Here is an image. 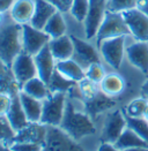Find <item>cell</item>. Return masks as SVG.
Returning a JSON list of instances; mask_svg holds the SVG:
<instances>
[{
  "instance_id": "1",
  "label": "cell",
  "mask_w": 148,
  "mask_h": 151,
  "mask_svg": "<svg viewBox=\"0 0 148 151\" xmlns=\"http://www.w3.org/2000/svg\"><path fill=\"white\" fill-rule=\"evenodd\" d=\"M23 52L22 46V25L11 22H4L0 27V60L9 68L14 59Z\"/></svg>"
},
{
  "instance_id": "2",
  "label": "cell",
  "mask_w": 148,
  "mask_h": 151,
  "mask_svg": "<svg viewBox=\"0 0 148 151\" xmlns=\"http://www.w3.org/2000/svg\"><path fill=\"white\" fill-rule=\"evenodd\" d=\"M59 127L76 141L86 136H90L96 132V128L90 115L78 111L73 104L68 101L66 104L64 119Z\"/></svg>"
},
{
  "instance_id": "3",
  "label": "cell",
  "mask_w": 148,
  "mask_h": 151,
  "mask_svg": "<svg viewBox=\"0 0 148 151\" xmlns=\"http://www.w3.org/2000/svg\"><path fill=\"white\" fill-rule=\"evenodd\" d=\"M127 37L128 36L110 38V39L102 40L99 44L101 58L115 70H118L122 67L124 59L126 58Z\"/></svg>"
},
{
  "instance_id": "4",
  "label": "cell",
  "mask_w": 148,
  "mask_h": 151,
  "mask_svg": "<svg viewBox=\"0 0 148 151\" xmlns=\"http://www.w3.org/2000/svg\"><path fill=\"white\" fill-rule=\"evenodd\" d=\"M42 151H86L76 139L58 126H48Z\"/></svg>"
},
{
  "instance_id": "5",
  "label": "cell",
  "mask_w": 148,
  "mask_h": 151,
  "mask_svg": "<svg viewBox=\"0 0 148 151\" xmlns=\"http://www.w3.org/2000/svg\"><path fill=\"white\" fill-rule=\"evenodd\" d=\"M123 36H131L123 14L111 12L108 9L105 17L99 27L96 38H95L97 42V45L102 40L116 37H123Z\"/></svg>"
},
{
  "instance_id": "6",
  "label": "cell",
  "mask_w": 148,
  "mask_h": 151,
  "mask_svg": "<svg viewBox=\"0 0 148 151\" xmlns=\"http://www.w3.org/2000/svg\"><path fill=\"white\" fill-rule=\"evenodd\" d=\"M66 95L62 92L51 93L49 98L43 101V111L41 122L46 126H60L66 110Z\"/></svg>"
},
{
  "instance_id": "7",
  "label": "cell",
  "mask_w": 148,
  "mask_h": 151,
  "mask_svg": "<svg viewBox=\"0 0 148 151\" xmlns=\"http://www.w3.org/2000/svg\"><path fill=\"white\" fill-rule=\"evenodd\" d=\"M127 127L126 115L123 110L115 109L107 114L102 128V142L115 143Z\"/></svg>"
},
{
  "instance_id": "8",
  "label": "cell",
  "mask_w": 148,
  "mask_h": 151,
  "mask_svg": "<svg viewBox=\"0 0 148 151\" xmlns=\"http://www.w3.org/2000/svg\"><path fill=\"white\" fill-rule=\"evenodd\" d=\"M108 12V0H90L89 11L83 22L86 38L93 39L96 38L99 29Z\"/></svg>"
},
{
  "instance_id": "9",
  "label": "cell",
  "mask_w": 148,
  "mask_h": 151,
  "mask_svg": "<svg viewBox=\"0 0 148 151\" xmlns=\"http://www.w3.org/2000/svg\"><path fill=\"white\" fill-rule=\"evenodd\" d=\"M126 59L144 77H148V42L136 40L133 38L132 42H127Z\"/></svg>"
},
{
  "instance_id": "10",
  "label": "cell",
  "mask_w": 148,
  "mask_h": 151,
  "mask_svg": "<svg viewBox=\"0 0 148 151\" xmlns=\"http://www.w3.org/2000/svg\"><path fill=\"white\" fill-rule=\"evenodd\" d=\"M51 40V37L41 29L28 23L22 25V46L23 52L35 55L42 49H44Z\"/></svg>"
},
{
  "instance_id": "11",
  "label": "cell",
  "mask_w": 148,
  "mask_h": 151,
  "mask_svg": "<svg viewBox=\"0 0 148 151\" xmlns=\"http://www.w3.org/2000/svg\"><path fill=\"white\" fill-rule=\"evenodd\" d=\"M11 70L20 87H22L29 80L38 76L34 55H30L25 52H21L14 59L11 66Z\"/></svg>"
},
{
  "instance_id": "12",
  "label": "cell",
  "mask_w": 148,
  "mask_h": 151,
  "mask_svg": "<svg viewBox=\"0 0 148 151\" xmlns=\"http://www.w3.org/2000/svg\"><path fill=\"white\" fill-rule=\"evenodd\" d=\"M128 27L131 37L136 40L148 42V14L138 8L122 13Z\"/></svg>"
},
{
  "instance_id": "13",
  "label": "cell",
  "mask_w": 148,
  "mask_h": 151,
  "mask_svg": "<svg viewBox=\"0 0 148 151\" xmlns=\"http://www.w3.org/2000/svg\"><path fill=\"white\" fill-rule=\"evenodd\" d=\"M71 37L74 44L73 59L75 61H78L85 69L91 63H101L99 51L96 50L90 43L74 36H71Z\"/></svg>"
},
{
  "instance_id": "14",
  "label": "cell",
  "mask_w": 148,
  "mask_h": 151,
  "mask_svg": "<svg viewBox=\"0 0 148 151\" xmlns=\"http://www.w3.org/2000/svg\"><path fill=\"white\" fill-rule=\"evenodd\" d=\"M34 59H35V63H36L38 76L43 81L49 83L50 78L56 72V65H57V60L54 59V57L52 55V53L50 51L49 44L44 49H42L37 54H35Z\"/></svg>"
},
{
  "instance_id": "15",
  "label": "cell",
  "mask_w": 148,
  "mask_h": 151,
  "mask_svg": "<svg viewBox=\"0 0 148 151\" xmlns=\"http://www.w3.org/2000/svg\"><path fill=\"white\" fill-rule=\"evenodd\" d=\"M48 126L42 122H30L27 127L17 132L12 142H29L43 144L46 137ZM9 144V143H8Z\"/></svg>"
},
{
  "instance_id": "16",
  "label": "cell",
  "mask_w": 148,
  "mask_h": 151,
  "mask_svg": "<svg viewBox=\"0 0 148 151\" xmlns=\"http://www.w3.org/2000/svg\"><path fill=\"white\" fill-rule=\"evenodd\" d=\"M102 93L110 98H116L123 95L126 90V80L119 73H108L99 84Z\"/></svg>"
},
{
  "instance_id": "17",
  "label": "cell",
  "mask_w": 148,
  "mask_h": 151,
  "mask_svg": "<svg viewBox=\"0 0 148 151\" xmlns=\"http://www.w3.org/2000/svg\"><path fill=\"white\" fill-rule=\"evenodd\" d=\"M35 0H16L9 11L11 20L20 25L28 24L35 13Z\"/></svg>"
},
{
  "instance_id": "18",
  "label": "cell",
  "mask_w": 148,
  "mask_h": 151,
  "mask_svg": "<svg viewBox=\"0 0 148 151\" xmlns=\"http://www.w3.org/2000/svg\"><path fill=\"white\" fill-rule=\"evenodd\" d=\"M6 118L9 121L12 128L15 130V133L20 132L21 129H23L25 127H27L30 124L28 118H27L25 110H23V106L21 104L19 93L13 96L12 104H11V107L6 114Z\"/></svg>"
},
{
  "instance_id": "19",
  "label": "cell",
  "mask_w": 148,
  "mask_h": 151,
  "mask_svg": "<svg viewBox=\"0 0 148 151\" xmlns=\"http://www.w3.org/2000/svg\"><path fill=\"white\" fill-rule=\"evenodd\" d=\"M50 51L57 61L72 59L74 55V44L72 37L64 35L62 37L53 38L49 43Z\"/></svg>"
},
{
  "instance_id": "20",
  "label": "cell",
  "mask_w": 148,
  "mask_h": 151,
  "mask_svg": "<svg viewBox=\"0 0 148 151\" xmlns=\"http://www.w3.org/2000/svg\"><path fill=\"white\" fill-rule=\"evenodd\" d=\"M56 69L62 74L64 77H66L70 81H73L79 83L86 77V69L78 63L73 58L67 59V60H62L57 61Z\"/></svg>"
},
{
  "instance_id": "21",
  "label": "cell",
  "mask_w": 148,
  "mask_h": 151,
  "mask_svg": "<svg viewBox=\"0 0 148 151\" xmlns=\"http://www.w3.org/2000/svg\"><path fill=\"white\" fill-rule=\"evenodd\" d=\"M35 13L31 19L30 24L37 29L43 30L48 21L52 17V15L57 11L54 6H52L46 0H35Z\"/></svg>"
},
{
  "instance_id": "22",
  "label": "cell",
  "mask_w": 148,
  "mask_h": 151,
  "mask_svg": "<svg viewBox=\"0 0 148 151\" xmlns=\"http://www.w3.org/2000/svg\"><path fill=\"white\" fill-rule=\"evenodd\" d=\"M19 96H20V101L23 106V110L27 114L29 122H41L42 111H43V101L27 95L21 90L19 92Z\"/></svg>"
},
{
  "instance_id": "23",
  "label": "cell",
  "mask_w": 148,
  "mask_h": 151,
  "mask_svg": "<svg viewBox=\"0 0 148 151\" xmlns=\"http://www.w3.org/2000/svg\"><path fill=\"white\" fill-rule=\"evenodd\" d=\"M21 91H23L27 95L42 101L49 98L51 95L48 83L45 81H43L39 76H36V77L29 80L28 82H25L21 87Z\"/></svg>"
},
{
  "instance_id": "24",
  "label": "cell",
  "mask_w": 148,
  "mask_h": 151,
  "mask_svg": "<svg viewBox=\"0 0 148 151\" xmlns=\"http://www.w3.org/2000/svg\"><path fill=\"white\" fill-rule=\"evenodd\" d=\"M115 145L122 151L136 147H148V143L141 139L134 130L126 127L123 134L119 136V139L115 142Z\"/></svg>"
},
{
  "instance_id": "25",
  "label": "cell",
  "mask_w": 148,
  "mask_h": 151,
  "mask_svg": "<svg viewBox=\"0 0 148 151\" xmlns=\"http://www.w3.org/2000/svg\"><path fill=\"white\" fill-rule=\"evenodd\" d=\"M113 98H110L102 93L99 91V95H96L94 98L86 101V109L89 115H96L101 112H104L115 106V101H112Z\"/></svg>"
},
{
  "instance_id": "26",
  "label": "cell",
  "mask_w": 148,
  "mask_h": 151,
  "mask_svg": "<svg viewBox=\"0 0 148 151\" xmlns=\"http://www.w3.org/2000/svg\"><path fill=\"white\" fill-rule=\"evenodd\" d=\"M48 35H49L51 39L53 38L62 37L64 35H66V30H67V25L65 22L64 15L60 12H56L52 17L48 21L46 25L43 29Z\"/></svg>"
},
{
  "instance_id": "27",
  "label": "cell",
  "mask_w": 148,
  "mask_h": 151,
  "mask_svg": "<svg viewBox=\"0 0 148 151\" xmlns=\"http://www.w3.org/2000/svg\"><path fill=\"white\" fill-rule=\"evenodd\" d=\"M148 101L141 96L132 98L124 107V113L130 118H144L146 109H147Z\"/></svg>"
},
{
  "instance_id": "28",
  "label": "cell",
  "mask_w": 148,
  "mask_h": 151,
  "mask_svg": "<svg viewBox=\"0 0 148 151\" xmlns=\"http://www.w3.org/2000/svg\"><path fill=\"white\" fill-rule=\"evenodd\" d=\"M75 84H78V83L73 82V81H70L66 77H64L57 69L53 73V75L50 78L49 83H48L51 93H54V92L66 93L67 91H70L71 89L73 88Z\"/></svg>"
},
{
  "instance_id": "29",
  "label": "cell",
  "mask_w": 148,
  "mask_h": 151,
  "mask_svg": "<svg viewBox=\"0 0 148 151\" xmlns=\"http://www.w3.org/2000/svg\"><path fill=\"white\" fill-rule=\"evenodd\" d=\"M127 127L134 130L136 134L148 143V121L145 118H130L126 116Z\"/></svg>"
},
{
  "instance_id": "30",
  "label": "cell",
  "mask_w": 148,
  "mask_h": 151,
  "mask_svg": "<svg viewBox=\"0 0 148 151\" xmlns=\"http://www.w3.org/2000/svg\"><path fill=\"white\" fill-rule=\"evenodd\" d=\"M89 4H90V0H73L70 13L78 22L80 23L85 22L89 11Z\"/></svg>"
},
{
  "instance_id": "31",
  "label": "cell",
  "mask_w": 148,
  "mask_h": 151,
  "mask_svg": "<svg viewBox=\"0 0 148 151\" xmlns=\"http://www.w3.org/2000/svg\"><path fill=\"white\" fill-rule=\"evenodd\" d=\"M78 86H79V89H80V92H81L82 97L86 101L94 98L96 95H99V91H101L99 84L97 83H94L93 81L88 80L87 77H85L82 81H80L78 83Z\"/></svg>"
},
{
  "instance_id": "32",
  "label": "cell",
  "mask_w": 148,
  "mask_h": 151,
  "mask_svg": "<svg viewBox=\"0 0 148 151\" xmlns=\"http://www.w3.org/2000/svg\"><path fill=\"white\" fill-rule=\"evenodd\" d=\"M107 74L108 73L105 72V68L103 67L102 63H91L86 68V77L97 84L102 82V80L105 77Z\"/></svg>"
},
{
  "instance_id": "33",
  "label": "cell",
  "mask_w": 148,
  "mask_h": 151,
  "mask_svg": "<svg viewBox=\"0 0 148 151\" xmlns=\"http://www.w3.org/2000/svg\"><path fill=\"white\" fill-rule=\"evenodd\" d=\"M136 8V0H108V9L111 12L124 13Z\"/></svg>"
},
{
  "instance_id": "34",
  "label": "cell",
  "mask_w": 148,
  "mask_h": 151,
  "mask_svg": "<svg viewBox=\"0 0 148 151\" xmlns=\"http://www.w3.org/2000/svg\"><path fill=\"white\" fill-rule=\"evenodd\" d=\"M15 134L16 133L12 128L6 115H0V142L11 143Z\"/></svg>"
},
{
  "instance_id": "35",
  "label": "cell",
  "mask_w": 148,
  "mask_h": 151,
  "mask_svg": "<svg viewBox=\"0 0 148 151\" xmlns=\"http://www.w3.org/2000/svg\"><path fill=\"white\" fill-rule=\"evenodd\" d=\"M13 151H42L43 144L29 143V142H13L9 143Z\"/></svg>"
},
{
  "instance_id": "36",
  "label": "cell",
  "mask_w": 148,
  "mask_h": 151,
  "mask_svg": "<svg viewBox=\"0 0 148 151\" xmlns=\"http://www.w3.org/2000/svg\"><path fill=\"white\" fill-rule=\"evenodd\" d=\"M49 1L52 6H54L57 8V11L60 13H67L71 11L73 0H46Z\"/></svg>"
},
{
  "instance_id": "37",
  "label": "cell",
  "mask_w": 148,
  "mask_h": 151,
  "mask_svg": "<svg viewBox=\"0 0 148 151\" xmlns=\"http://www.w3.org/2000/svg\"><path fill=\"white\" fill-rule=\"evenodd\" d=\"M13 96L9 93H5V92H0V115H6L11 104H12Z\"/></svg>"
},
{
  "instance_id": "38",
  "label": "cell",
  "mask_w": 148,
  "mask_h": 151,
  "mask_svg": "<svg viewBox=\"0 0 148 151\" xmlns=\"http://www.w3.org/2000/svg\"><path fill=\"white\" fill-rule=\"evenodd\" d=\"M15 1L16 0H0V13L6 14L7 12H9Z\"/></svg>"
},
{
  "instance_id": "39",
  "label": "cell",
  "mask_w": 148,
  "mask_h": 151,
  "mask_svg": "<svg viewBox=\"0 0 148 151\" xmlns=\"http://www.w3.org/2000/svg\"><path fill=\"white\" fill-rule=\"evenodd\" d=\"M96 151H120L116 145L115 143H110V142H102L99 145L97 150Z\"/></svg>"
},
{
  "instance_id": "40",
  "label": "cell",
  "mask_w": 148,
  "mask_h": 151,
  "mask_svg": "<svg viewBox=\"0 0 148 151\" xmlns=\"http://www.w3.org/2000/svg\"><path fill=\"white\" fill-rule=\"evenodd\" d=\"M139 96L144 97L148 101V77H145V80L139 87Z\"/></svg>"
},
{
  "instance_id": "41",
  "label": "cell",
  "mask_w": 148,
  "mask_h": 151,
  "mask_svg": "<svg viewBox=\"0 0 148 151\" xmlns=\"http://www.w3.org/2000/svg\"><path fill=\"white\" fill-rule=\"evenodd\" d=\"M136 8L148 14V0H136Z\"/></svg>"
},
{
  "instance_id": "42",
  "label": "cell",
  "mask_w": 148,
  "mask_h": 151,
  "mask_svg": "<svg viewBox=\"0 0 148 151\" xmlns=\"http://www.w3.org/2000/svg\"><path fill=\"white\" fill-rule=\"evenodd\" d=\"M0 151H13L8 143L6 142H0Z\"/></svg>"
},
{
  "instance_id": "43",
  "label": "cell",
  "mask_w": 148,
  "mask_h": 151,
  "mask_svg": "<svg viewBox=\"0 0 148 151\" xmlns=\"http://www.w3.org/2000/svg\"><path fill=\"white\" fill-rule=\"evenodd\" d=\"M122 151H148V147H136V148H130Z\"/></svg>"
},
{
  "instance_id": "44",
  "label": "cell",
  "mask_w": 148,
  "mask_h": 151,
  "mask_svg": "<svg viewBox=\"0 0 148 151\" xmlns=\"http://www.w3.org/2000/svg\"><path fill=\"white\" fill-rule=\"evenodd\" d=\"M4 22H5V14L0 13V27L4 24Z\"/></svg>"
},
{
  "instance_id": "45",
  "label": "cell",
  "mask_w": 148,
  "mask_h": 151,
  "mask_svg": "<svg viewBox=\"0 0 148 151\" xmlns=\"http://www.w3.org/2000/svg\"><path fill=\"white\" fill-rule=\"evenodd\" d=\"M144 118L146 119L148 121V105H147V109H146V112H145V115H144Z\"/></svg>"
}]
</instances>
